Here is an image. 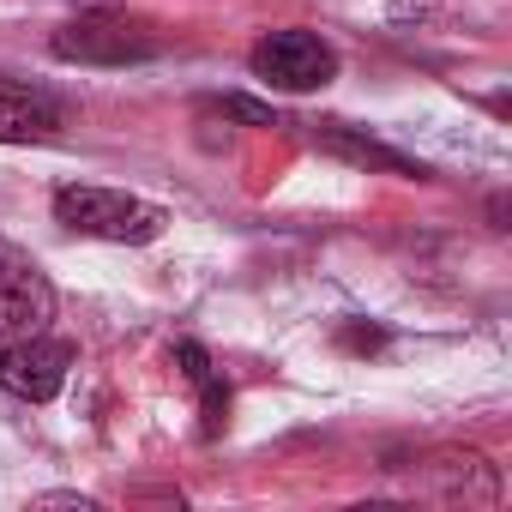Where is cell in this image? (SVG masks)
<instances>
[{"label": "cell", "mask_w": 512, "mask_h": 512, "mask_svg": "<svg viewBox=\"0 0 512 512\" xmlns=\"http://www.w3.org/2000/svg\"><path fill=\"white\" fill-rule=\"evenodd\" d=\"M55 223H67L73 235H97V241H157L163 235V205L115 193V187H61L55 193Z\"/></svg>", "instance_id": "obj_1"}, {"label": "cell", "mask_w": 512, "mask_h": 512, "mask_svg": "<svg viewBox=\"0 0 512 512\" xmlns=\"http://www.w3.org/2000/svg\"><path fill=\"white\" fill-rule=\"evenodd\" d=\"M49 49L79 67H127V61H151L163 43L145 25H133L127 13H79L73 25L49 37Z\"/></svg>", "instance_id": "obj_2"}, {"label": "cell", "mask_w": 512, "mask_h": 512, "mask_svg": "<svg viewBox=\"0 0 512 512\" xmlns=\"http://www.w3.org/2000/svg\"><path fill=\"white\" fill-rule=\"evenodd\" d=\"M253 73H260L272 91H320L338 79V55L332 43H320L314 31H272L253 43Z\"/></svg>", "instance_id": "obj_3"}, {"label": "cell", "mask_w": 512, "mask_h": 512, "mask_svg": "<svg viewBox=\"0 0 512 512\" xmlns=\"http://www.w3.org/2000/svg\"><path fill=\"white\" fill-rule=\"evenodd\" d=\"M55 320V284L37 272L31 253L0 241V338H37Z\"/></svg>", "instance_id": "obj_4"}, {"label": "cell", "mask_w": 512, "mask_h": 512, "mask_svg": "<svg viewBox=\"0 0 512 512\" xmlns=\"http://www.w3.org/2000/svg\"><path fill=\"white\" fill-rule=\"evenodd\" d=\"M67 362H73V350L49 344L43 332L37 338H0V386L31 398V404H49L67 386Z\"/></svg>", "instance_id": "obj_5"}, {"label": "cell", "mask_w": 512, "mask_h": 512, "mask_svg": "<svg viewBox=\"0 0 512 512\" xmlns=\"http://www.w3.org/2000/svg\"><path fill=\"white\" fill-rule=\"evenodd\" d=\"M67 115L55 97L31 91V85H0V145H49L61 139Z\"/></svg>", "instance_id": "obj_6"}, {"label": "cell", "mask_w": 512, "mask_h": 512, "mask_svg": "<svg viewBox=\"0 0 512 512\" xmlns=\"http://www.w3.org/2000/svg\"><path fill=\"white\" fill-rule=\"evenodd\" d=\"M320 151H332V157H344L356 169H386V175H404V181H428V169L416 157H404V151H392V145H380V139H368V133H356L344 121L320 127Z\"/></svg>", "instance_id": "obj_7"}, {"label": "cell", "mask_w": 512, "mask_h": 512, "mask_svg": "<svg viewBox=\"0 0 512 512\" xmlns=\"http://www.w3.org/2000/svg\"><path fill=\"white\" fill-rule=\"evenodd\" d=\"M223 428H229V386H223L217 374H205V380H199V434L217 440Z\"/></svg>", "instance_id": "obj_8"}, {"label": "cell", "mask_w": 512, "mask_h": 512, "mask_svg": "<svg viewBox=\"0 0 512 512\" xmlns=\"http://www.w3.org/2000/svg\"><path fill=\"white\" fill-rule=\"evenodd\" d=\"M217 109H223V115H235V121H247V127H278V115H272L266 103H247V97H223Z\"/></svg>", "instance_id": "obj_9"}, {"label": "cell", "mask_w": 512, "mask_h": 512, "mask_svg": "<svg viewBox=\"0 0 512 512\" xmlns=\"http://www.w3.org/2000/svg\"><path fill=\"white\" fill-rule=\"evenodd\" d=\"M344 350H380V332L374 326H344Z\"/></svg>", "instance_id": "obj_10"}, {"label": "cell", "mask_w": 512, "mask_h": 512, "mask_svg": "<svg viewBox=\"0 0 512 512\" xmlns=\"http://www.w3.org/2000/svg\"><path fill=\"white\" fill-rule=\"evenodd\" d=\"M37 506H79V512H91V506H97V500H85V494H43V500H37Z\"/></svg>", "instance_id": "obj_11"}]
</instances>
